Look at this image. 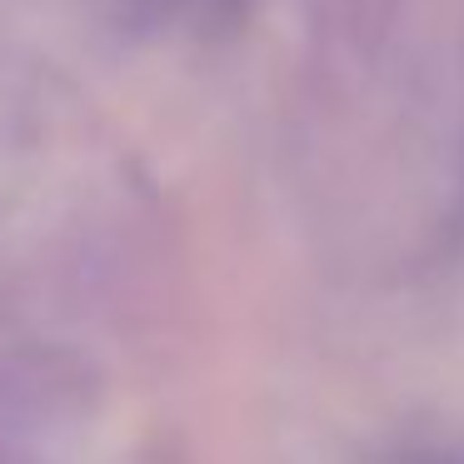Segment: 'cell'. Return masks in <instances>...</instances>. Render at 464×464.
Wrapping results in <instances>:
<instances>
[]
</instances>
